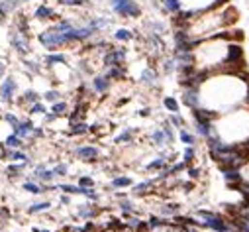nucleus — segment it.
<instances>
[{
  "instance_id": "f257e3e1",
  "label": "nucleus",
  "mask_w": 249,
  "mask_h": 232,
  "mask_svg": "<svg viewBox=\"0 0 249 232\" xmlns=\"http://www.w3.org/2000/svg\"><path fill=\"white\" fill-rule=\"evenodd\" d=\"M181 103L208 118L249 107V71H222L202 75L196 85L184 87Z\"/></svg>"
},
{
  "instance_id": "f03ea898",
  "label": "nucleus",
  "mask_w": 249,
  "mask_h": 232,
  "mask_svg": "<svg viewBox=\"0 0 249 232\" xmlns=\"http://www.w3.org/2000/svg\"><path fill=\"white\" fill-rule=\"evenodd\" d=\"M237 30L232 28L224 36L208 37L194 43L192 48V67L200 75H212L222 71H243L245 65V54L241 37L243 34H235Z\"/></svg>"
},
{
  "instance_id": "7ed1b4c3",
  "label": "nucleus",
  "mask_w": 249,
  "mask_h": 232,
  "mask_svg": "<svg viewBox=\"0 0 249 232\" xmlns=\"http://www.w3.org/2000/svg\"><path fill=\"white\" fill-rule=\"evenodd\" d=\"M210 134L206 148H230L249 154V107L214 116L208 120Z\"/></svg>"
},
{
  "instance_id": "20e7f679",
  "label": "nucleus",
  "mask_w": 249,
  "mask_h": 232,
  "mask_svg": "<svg viewBox=\"0 0 249 232\" xmlns=\"http://www.w3.org/2000/svg\"><path fill=\"white\" fill-rule=\"evenodd\" d=\"M239 20V12L233 6V2H228L220 8H214L210 12H204L198 18L190 20L186 26H183L188 34V37L198 43L208 37H216V36H224L228 34Z\"/></svg>"
},
{
  "instance_id": "39448f33",
  "label": "nucleus",
  "mask_w": 249,
  "mask_h": 232,
  "mask_svg": "<svg viewBox=\"0 0 249 232\" xmlns=\"http://www.w3.org/2000/svg\"><path fill=\"white\" fill-rule=\"evenodd\" d=\"M179 2H181V8H183V10H181L179 16L173 18L175 28H183V26H186L190 20L198 18L200 14L210 12V10H214V8H220V6L228 4V2H232V0H179Z\"/></svg>"
},
{
  "instance_id": "423d86ee",
  "label": "nucleus",
  "mask_w": 249,
  "mask_h": 232,
  "mask_svg": "<svg viewBox=\"0 0 249 232\" xmlns=\"http://www.w3.org/2000/svg\"><path fill=\"white\" fill-rule=\"evenodd\" d=\"M110 10L120 16V18H139L141 16V6L137 0H108Z\"/></svg>"
},
{
  "instance_id": "0eeeda50",
  "label": "nucleus",
  "mask_w": 249,
  "mask_h": 232,
  "mask_svg": "<svg viewBox=\"0 0 249 232\" xmlns=\"http://www.w3.org/2000/svg\"><path fill=\"white\" fill-rule=\"evenodd\" d=\"M128 61V48L122 45H110L106 52H102V65L106 67H118V65H126Z\"/></svg>"
},
{
  "instance_id": "6e6552de",
  "label": "nucleus",
  "mask_w": 249,
  "mask_h": 232,
  "mask_svg": "<svg viewBox=\"0 0 249 232\" xmlns=\"http://www.w3.org/2000/svg\"><path fill=\"white\" fill-rule=\"evenodd\" d=\"M18 99V79L14 75H6L0 81V103L12 105Z\"/></svg>"
},
{
  "instance_id": "1a4fd4ad",
  "label": "nucleus",
  "mask_w": 249,
  "mask_h": 232,
  "mask_svg": "<svg viewBox=\"0 0 249 232\" xmlns=\"http://www.w3.org/2000/svg\"><path fill=\"white\" fill-rule=\"evenodd\" d=\"M8 41H10V48L20 54V55H28L30 54V41H28V36L24 30H20L18 26H14L10 32H8Z\"/></svg>"
},
{
  "instance_id": "9d476101",
  "label": "nucleus",
  "mask_w": 249,
  "mask_h": 232,
  "mask_svg": "<svg viewBox=\"0 0 249 232\" xmlns=\"http://www.w3.org/2000/svg\"><path fill=\"white\" fill-rule=\"evenodd\" d=\"M100 148L98 146H92V144H83V146H77V148H73V156L77 158V160H81V161H88V163H92V161H96V160H100Z\"/></svg>"
},
{
  "instance_id": "9b49d317",
  "label": "nucleus",
  "mask_w": 249,
  "mask_h": 232,
  "mask_svg": "<svg viewBox=\"0 0 249 232\" xmlns=\"http://www.w3.org/2000/svg\"><path fill=\"white\" fill-rule=\"evenodd\" d=\"M237 171H239V183H237L235 191L241 195L243 201H249V156H247V160L237 167Z\"/></svg>"
},
{
  "instance_id": "f8f14e48",
  "label": "nucleus",
  "mask_w": 249,
  "mask_h": 232,
  "mask_svg": "<svg viewBox=\"0 0 249 232\" xmlns=\"http://www.w3.org/2000/svg\"><path fill=\"white\" fill-rule=\"evenodd\" d=\"M112 89V79H108L104 73L92 75L90 79V90L96 92V95H106V92Z\"/></svg>"
},
{
  "instance_id": "ddd939ff",
  "label": "nucleus",
  "mask_w": 249,
  "mask_h": 232,
  "mask_svg": "<svg viewBox=\"0 0 249 232\" xmlns=\"http://www.w3.org/2000/svg\"><path fill=\"white\" fill-rule=\"evenodd\" d=\"M137 81L141 85H145V87H157V83H159V71L155 67H151V65H143L141 71H139V75H137Z\"/></svg>"
},
{
  "instance_id": "4468645a",
  "label": "nucleus",
  "mask_w": 249,
  "mask_h": 232,
  "mask_svg": "<svg viewBox=\"0 0 249 232\" xmlns=\"http://www.w3.org/2000/svg\"><path fill=\"white\" fill-rule=\"evenodd\" d=\"M41 101V95L35 90V89H24L20 95H18V99H16V103L18 105H22V107H32V105H35V103H39Z\"/></svg>"
},
{
  "instance_id": "2eb2a0df",
  "label": "nucleus",
  "mask_w": 249,
  "mask_h": 232,
  "mask_svg": "<svg viewBox=\"0 0 249 232\" xmlns=\"http://www.w3.org/2000/svg\"><path fill=\"white\" fill-rule=\"evenodd\" d=\"M149 142H151L155 148H159V150H165L167 146H171V142H169V138H167L163 128H153L151 134H149Z\"/></svg>"
},
{
  "instance_id": "dca6fc26",
  "label": "nucleus",
  "mask_w": 249,
  "mask_h": 232,
  "mask_svg": "<svg viewBox=\"0 0 249 232\" xmlns=\"http://www.w3.org/2000/svg\"><path fill=\"white\" fill-rule=\"evenodd\" d=\"M67 54H63V52H47L45 55H43V65L45 67H57V65H63V63H67Z\"/></svg>"
},
{
  "instance_id": "f3484780",
  "label": "nucleus",
  "mask_w": 249,
  "mask_h": 232,
  "mask_svg": "<svg viewBox=\"0 0 249 232\" xmlns=\"http://www.w3.org/2000/svg\"><path fill=\"white\" fill-rule=\"evenodd\" d=\"M33 130H35V124L30 120V118H22V122L14 128V134H18L20 138H24V140L32 142V136H33Z\"/></svg>"
},
{
  "instance_id": "a211bd4d",
  "label": "nucleus",
  "mask_w": 249,
  "mask_h": 232,
  "mask_svg": "<svg viewBox=\"0 0 249 232\" xmlns=\"http://www.w3.org/2000/svg\"><path fill=\"white\" fill-rule=\"evenodd\" d=\"M59 14L53 6H49V4H39L33 12V18L35 20H41V22H47V20H55Z\"/></svg>"
},
{
  "instance_id": "6ab92c4d",
  "label": "nucleus",
  "mask_w": 249,
  "mask_h": 232,
  "mask_svg": "<svg viewBox=\"0 0 249 232\" xmlns=\"http://www.w3.org/2000/svg\"><path fill=\"white\" fill-rule=\"evenodd\" d=\"M96 214H98V209L92 203H83L77 207V216L83 220H92Z\"/></svg>"
},
{
  "instance_id": "aec40b11",
  "label": "nucleus",
  "mask_w": 249,
  "mask_h": 232,
  "mask_svg": "<svg viewBox=\"0 0 249 232\" xmlns=\"http://www.w3.org/2000/svg\"><path fill=\"white\" fill-rule=\"evenodd\" d=\"M135 138V128H122L116 136H114V144H132Z\"/></svg>"
},
{
  "instance_id": "412c9836",
  "label": "nucleus",
  "mask_w": 249,
  "mask_h": 232,
  "mask_svg": "<svg viewBox=\"0 0 249 232\" xmlns=\"http://www.w3.org/2000/svg\"><path fill=\"white\" fill-rule=\"evenodd\" d=\"M90 132V124L84 120H75L69 122V136H84Z\"/></svg>"
},
{
  "instance_id": "4be33fe9",
  "label": "nucleus",
  "mask_w": 249,
  "mask_h": 232,
  "mask_svg": "<svg viewBox=\"0 0 249 232\" xmlns=\"http://www.w3.org/2000/svg\"><path fill=\"white\" fill-rule=\"evenodd\" d=\"M181 211H183V207L179 203H165V205L159 207V214L165 216V218H175V216L181 214Z\"/></svg>"
},
{
  "instance_id": "5701e85b",
  "label": "nucleus",
  "mask_w": 249,
  "mask_h": 232,
  "mask_svg": "<svg viewBox=\"0 0 249 232\" xmlns=\"http://www.w3.org/2000/svg\"><path fill=\"white\" fill-rule=\"evenodd\" d=\"M167 163H169V156L161 154L149 163H145V171H163V169H167Z\"/></svg>"
},
{
  "instance_id": "b1692460",
  "label": "nucleus",
  "mask_w": 249,
  "mask_h": 232,
  "mask_svg": "<svg viewBox=\"0 0 249 232\" xmlns=\"http://www.w3.org/2000/svg\"><path fill=\"white\" fill-rule=\"evenodd\" d=\"M8 161H16V163H28V165H33L32 163V158L28 152L24 150H8Z\"/></svg>"
},
{
  "instance_id": "393cba45",
  "label": "nucleus",
  "mask_w": 249,
  "mask_h": 232,
  "mask_svg": "<svg viewBox=\"0 0 249 232\" xmlns=\"http://www.w3.org/2000/svg\"><path fill=\"white\" fill-rule=\"evenodd\" d=\"M155 179H145V181H141V183H133V187H132V193L133 195H145V193H149L153 187H155Z\"/></svg>"
},
{
  "instance_id": "a878e982",
  "label": "nucleus",
  "mask_w": 249,
  "mask_h": 232,
  "mask_svg": "<svg viewBox=\"0 0 249 232\" xmlns=\"http://www.w3.org/2000/svg\"><path fill=\"white\" fill-rule=\"evenodd\" d=\"M179 140L184 146H196L198 144V136H196V132H190L188 128H181L179 130Z\"/></svg>"
},
{
  "instance_id": "bb28decb",
  "label": "nucleus",
  "mask_w": 249,
  "mask_h": 232,
  "mask_svg": "<svg viewBox=\"0 0 249 232\" xmlns=\"http://www.w3.org/2000/svg\"><path fill=\"white\" fill-rule=\"evenodd\" d=\"M49 110H51L55 116H59V118H65V116H69V114H71V107H69V103H67V101L53 103L51 107H49Z\"/></svg>"
},
{
  "instance_id": "cd10ccee",
  "label": "nucleus",
  "mask_w": 249,
  "mask_h": 232,
  "mask_svg": "<svg viewBox=\"0 0 249 232\" xmlns=\"http://www.w3.org/2000/svg\"><path fill=\"white\" fill-rule=\"evenodd\" d=\"M2 144H4L8 150H22V148L26 146V140H24V138H20L18 134H14V132H12Z\"/></svg>"
},
{
  "instance_id": "c85d7f7f",
  "label": "nucleus",
  "mask_w": 249,
  "mask_h": 232,
  "mask_svg": "<svg viewBox=\"0 0 249 232\" xmlns=\"http://www.w3.org/2000/svg\"><path fill=\"white\" fill-rule=\"evenodd\" d=\"M110 187L112 189H128V187H133V179L128 177V175H118L110 181Z\"/></svg>"
},
{
  "instance_id": "c756f323",
  "label": "nucleus",
  "mask_w": 249,
  "mask_h": 232,
  "mask_svg": "<svg viewBox=\"0 0 249 232\" xmlns=\"http://www.w3.org/2000/svg\"><path fill=\"white\" fill-rule=\"evenodd\" d=\"M53 209V205L49 201H35L28 207V214H39V213H49Z\"/></svg>"
},
{
  "instance_id": "7c9ffc66",
  "label": "nucleus",
  "mask_w": 249,
  "mask_h": 232,
  "mask_svg": "<svg viewBox=\"0 0 249 232\" xmlns=\"http://www.w3.org/2000/svg\"><path fill=\"white\" fill-rule=\"evenodd\" d=\"M116 41H120V43H128V41H132V39H135V32L133 30H130V28H118L116 32H114V36H112Z\"/></svg>"
},
{
  "instance_id": "2f4dec72",
  "label": "nucleus",
  "mask_w": 249,
  "mask_h": 232,
  "mask_svg": "<svg viewBox=\"0 0 249 232\" xmlns=\"http://www.w3.org/2000/svg\"><path fill=\"white\" fill-rule=\"evenodd\" d=\"M41 101L43 103H49V105L59 103V101H63V92L59 89H47L43 95H41Z\"/></svg>"
},
{
  "instance_id": "473e14b6",
  "label": "nucleus",
  "mask_w": 249,
  "mask_h": 232,
  "mask_svg": "<svg viewBox=\"0 0 249 232\" xmlns=\"http://www.w3.org/2000/svg\"><path fill=\"white\" fill-rule=\"evenodd\" d=\"M104 75H106L108 79H112V81H122V79L128 75V71H126L124 65H118V67H106V69H104Z\"/></svg>"
},
{
  "instance_id": "72a5a7b5",
  "label": "nucleus",
  "mask_w": 249,
  "mask_h": 232,
  "mask_svg": "<svg viewBox=\"0 0 249 232\" xmlns=\"http://www.w3.org/2000/svg\"><path fill=\"white\" fill-rule=\"evenodd\" d=\"M163 107L169 110V114H177V112H181V103H179L175 97H171V95L163 97Z\"/></svg>"
},
{
  "instance_id": "f704fd0d",
  "label": "nucleus",
  "mask_w": 249,
  "mask_h": 232,
  "mask_svg": "<svg viewBox=\"0 0 249 232\" xmlns=\"http://www.w3.org/2000/svg\"><path fill=\"white\" fill-rule=\"evenodd\" d=\"M26 165H28V163H16V161H10V165L6 167V175H8L10 179L20 177V175H22V171L26 169Z\"/></svg>"
},
{
  "instance_id": "c9c22d12",
  "label": "nucleus",
  "mask_w": 249,
  "mask_h": 232,
  "mask_svg": "<svg viewBox=\"0 0 249 232\" xmlns=\"http://www.w3.org/2000/svg\"><path fill=\"white\" fill-rule=\"evenodd\" d=\"M22 63H24V71H28V75H30V77H33V75H39V73H41V65H39L37 61L24 59Z\"/></svg>"
},
{
  "instance_id": "e433bc0d",
  "label": "nucleus",
  "mask_w": 249,
  "mask_h": 232,
  "mask_svg": "<svg viewBox=\"0 0 249 232\" xmlns=\"http://www.w3.org/2000/svg\"><path fill=\"white\" fill-rule=\"evenodd\" d=\"M28 112H30V116H43V114H47V112H49V108L45 107V103H43V101H39V103L32 105Z\"/></svg>"
},
{
  "instance_id": "4c0bfd02",
  "label": "nucleus",
  "mask_w": 249,
  "mask_h": 232,
  "mask_svg": "<svg viewBox=\"0 0 249 232\" xmlns=\"http://www.w3.org/2000/svg\"><path fill=\"white\" fill-rule=\"evenodd\" d=\"M167 122H169L173 128H177V130H181V128H186V120L181 116V112H177V114H169Z\"/></svg>"
},
{
  "instance_id": "58836bf2",
  "label": "nucleus",
  "mask_w": 249,
  "mask_h": 232,
  "mask_svg": "<svg viewBox=\"0 0 249 232\" xmlns=\"http://www.w3.org/2000/svg\"><path fill=\"white\" fill-rule=\"evenodd\" d=\"M20 4H22V0H0V8H2L6 14H12Z\"/></svg>"
},
{
  "instance_id": "ea45409f",
  "label": "nucleus",
  "mask_w": 249,
  "mask_h": 232,
  "mask_svg": "<svg viewBox=\"0 0 249 232\" xmlns=\"http://www.w3.org/2000/svg\"><path fill=\"white\" fill-rule=\"evenodd\" d=\"M196 156H198V154H196V146H184V150H183V161H184V163L190 165V163L196 160Z\"/></svg>"
},
{
  "instance_id": "a19ab883",
  "label": "nucleus",
  "mask_w": 249,
  "mask_h": 232,
  "mask_svg": "<svg viewBox=\"0 0 249 232\" xmlns=\"http://www.w3.org/2000/svg\"><path fill=\"white\" fill-rule=\"evenodd\" d=\"M53 173H55L57 179H59V177H67V175H69V163H65V161L55 163V165H53Z\"/></svg>"
},
{
  "instance_id": "79ce46f5",
  "label": "nucleus",
  "mask_w": 249,
  "mask_h": 232,
  "mask_svg": "<svg viewBox=\"0 0 249 232\" xmlns=\"http://www.w3.org/2000/svg\"><path fill=\"white\" fill-rule=\"evenodd\" d=\"M118 207H120V211H122L124 214H133V213H135V205H133V201H130V199H122Z\"/></svg>"
},
{
  "instance_id": "37998d69",
  "label": "nucleus",
  "mask_w": 249,
  "mask_h": 232,
  "mask_svg": "<svg viewBox=\"0 0 249 232\" xmlns=\"http://www.w3.org/2000/svg\"><path fill=\"white\" fill-rule=\"evenodd\" d=\"M230 214H243V216H249V201H241L239 205H235Z\"/></svg>"
},
{
  "instance_id": "c03bdc74",
  "label": "nucleus",
  "mask_w": 249,
  "mask_h": 232,
  "mask_svg": "<svg viewBox=\"0 0 249 232\" xmlns=\"http://www.w3.org/2000/svg\"><path fill=\"white\" fill-rule=\"evenodd\" d=\"M2 118H4V120H6L8 124H10L12 132H14V128H16V126H18V124L22 122V118H20L18 114H14V112H4V114H2Z\"/></svg>"
},
{
  "instance_id": "a18cd8bd",
  "label": "nucleus",
  "mask_w": 249,
  "mask_h": 232,
  "mask_svg": "<svg viewBox=\"0 0 249 232\" xmlns=\"http://www.w3.org/2000/svg\"><path fill=\"white\" fill-rule=\"evenodd\" d=\"M57 2L61 4V6H69V8H81V6H84L88 0H57Z\"/></svg>"
},
{
  "instance_id": "49530a36",
  "label": "nucleus",
  "mask_w": 249,
  "mask_h": 232,
  "mask_svg": "<svg viewBox=\"0 0 249 232\" xmlns=\"http://www.w3.org/2000/svg\"><path fill=\"white\" fill-rule=\"evenodd\" d=\"M77 185H81V187H96V181L90 175H81L77 179Z\"/></svg>"
},
{
  "instance_id": "de8ad7c7",
  "label": "nucleus",
  "mask_w": 249,
  "mask_h": 232,
  "mask_svg": "<svg viewBox=\"0 0 249 232\" xmlns=\"http://www.w3.org/2000/svg\"><path fill=\"white\" fill-rule=\"evenodd\" d=\"M186 173H188V177H190L192 181H194V179H200V175H202V167H196V165H188Z\"/></svg>"
},
{
  "instance_id": "09e8293b",
  "label": "nucleus",
  "mask_w": 249,
  "mask_h": 232,
  "mask_svg": "<svg viewBox=\"0 0 249 232\" xmlns=\"http://www.w3.org/2000/svg\"><path fill=\"white\" fill-rule=\"evenodd\" d=\"M161 128H163V130H165V134H167V138H169V142H171V144H173V142H175V140H177V134H175V128H173V126H171V124H169V122H165V124H163V126H161Z\"/></svg>"
},
{
  "instance_id": "8fccbe9b",
  "label": "nucleus",
  "mask_w": 249,
  "mask_h": 232,
  "mask_svg": "<svg viewBox=\"0 0 249 232\" xmlns=\"http://www.w3.org/2000/svg\"><path fill=\"white\" fill-rule=\"evenodd\" d=\"M6 71H8V67H6L4 59H0V81H2V79L6 77Z\"/></svg>"
},
{
  "instance_id": "3c124183",
  "label": "nucleus",
  "mask_w": 249,
  "mask_h": 232,
  "mask_svg": "<svg viewBox=\"0 0 249 232\" xmlns=\"http://www.w3.org/2000/svg\"><path fill=\"white\" fill-rule=\"evenodd\" d=\"M59 203H61V205H71V195L63 193V195L59 197Z\"/></svg>"
},
{
  "instance_id": "603ef678",
  "label": "nucleus",
  "mask_w": 249,
  "mask_h": 232,
  "mask_svg": "<svg viewBox=\"0 0 249 232\" xmlns=\"http://www.w3.org/2000/svg\"><path fill=\"white\" fill-rule=\"evenodd\" d=\"M8 158V148L4 144H0V160H6Z\"/></svg>"
},
{
  "instance_id": "864d4df0",
  "label": "nucleus",
  "mask_w": 249,
  "mask_h": 232,
  "mask_svg": "<svg viewBox=\"0 0 249 232\" xmlns=\"http://www.w3.org/2000/svg\"><path fill=\"white\" fill-rule=\"evenodd\" d=\"M137 114H139V116H149V114H151V108H141Z\"/></svg>"
},
{
  "instance_id": "5fc2aeb1",
  "label": "nucleus",
  "mask_w": 249,
  "mask_h": 232,
  "mask_svg": "<svg viewBox=\"0 0 249 232\" xmlns=\"http://www.w3.org/2000/svg\"><path fill=\"white\" fill-rule=\"evenodd\" d=\"M33 232H51L49 228H33Z\"/></svg>"
},
{
  "instance_id": "6e6d98bb",
  "label": "nucleus",
  "mask_w": 249,
  "mask_h": 232,
  "mask_svg": "<svg viewBox=\"0 0 249 232\" xmlns=\"http://www.w3.org/2000/svg\"><path fill=\"white\" fill-rule=\"evenodd\" d=\"M88 2H104V0H88Z\"/></svg>"
},
{
  "instance_id": "4d7b16f0",
  "label": "nucleus",
  "mask_w": 249,
  "mask_h": 232,
  "mask_svg": "<svg viewBox=\"0 0 249 232\" xmlns=\"http://www.w3.org/2000/svg\"><path fill=\"white\" fill-rule=\"evenodd\" d=\"M26 2H32V0H22V4H26Z\"/></svg>"
},
{
  "instance_id": "13d9d810",
  "label": "nucleus",
  "mask_w": 249,
  "mask_h": 232,
  "mask_svg": "<svg viewBox=\"0 0 249 232\" xmlns=\"http://www.w3.org/2000/svg\"><path fill=\"white\" fill-rule=\"evenodd\" d=\"M2 114H4V112H2V108H0V116H2Z\"/></svg>"
},
{
  "instance_id": "bf43d9fd",
  "label": "nucleus",
  "mask_w": 249,
  "mask_h": 232,
  "mask_svg": "<svg viewBox=\"0 0 249 232\" xmlns=\"http://www.w3.org/2000/svg\"><path fill=\"white\" fill-rule=\"evenodd\" d=\"M202 232H214V230H202Z\"/></svg>"
},
{
  "instance_id": "052dcab7",
  "label": "nucleus",
  "mask_w": 249,
  "mask_h": 232,
  "mask_svg": "<svg viewBox=\"0 0 249 232\" xmlns=\"http://www.w3.org/2000/svg\"><path fill=\"white\" fill-rule=\"evenodd\" d=\"M233 224H235V222H233ZM245 232H249V230H245Z\"/></svg>"
}]
</instances>
